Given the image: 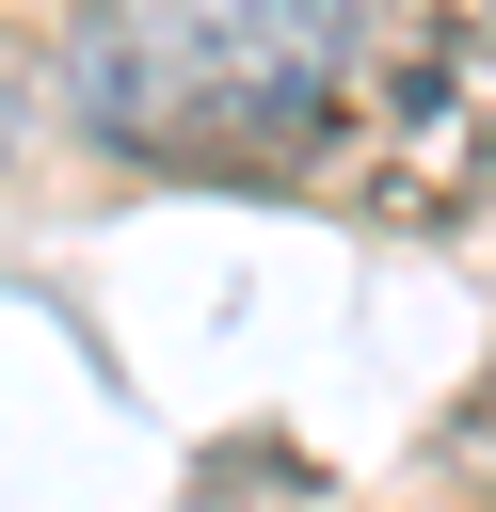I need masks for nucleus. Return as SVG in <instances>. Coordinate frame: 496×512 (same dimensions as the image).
<instances>
[{"label": "nucleus", "instance_id": "f257e3e1", "mask_svg": "<svg viewBox=\"0 0 496 512\" xmlns=\"http://www.w3.org/2000/svg\"><path fill=\"white\" fill-rule=\"evenodd\" d=\"M384 0H80V128L160 176H304L352 128Z\"/></svg>", "mask_w": 496, "mask_h": 512}, {"label": "nucleus", "instance_id": "f03ea898", "mask_svg": "<svg viewBox=\"0 0 496 512\" xmlns=\"http://www.w3.org/2000/svg\"><path fill=\"white\" fill-rule=\"evenodd\" d=\"M368 224H480L496 192V0H384L368 16V80L352 128L320 160Z\"/></svg>", "mask_w": 496, "mask_h": 512}, {"label": "nucleus", "instance_id": "7ed1b4c3", "mask_svg": "<svg viewBox=\"0 0 496 512\" xmlns=\"http://www.w3.org/2000/svg\"><path fill=\"white\" fill-rule=\"evenodd\" d=\"M432 448H448V464H480V480H496V352H480V384H464V400H448V432H432Z\"/></svg>", "mask_w": 496, "mask_h": 512}, {"label": "nucleus", "instance_id": "20e7f679", "mask_svg": "<svg viewBox=\"0 0 496 512\" xmlns=\"http://www.w3.org/2000/svg\"><path fill=\"white\" fill-rule=\"evenodd\" d=\"M16 128H32V64H16V32H0V160H16Z\"/></svg>", "mask_w": 496, "mask_h": 512}]
</instances>
